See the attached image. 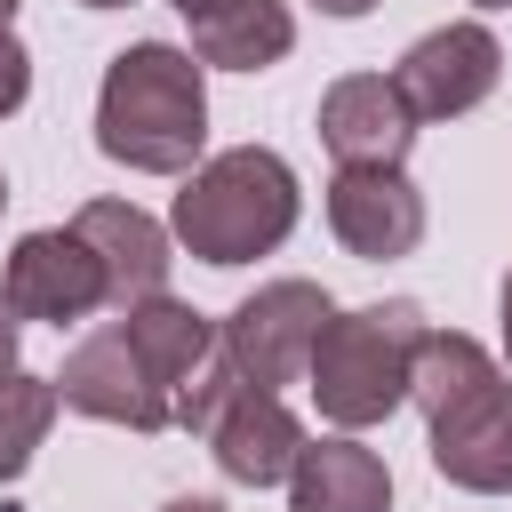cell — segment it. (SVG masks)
<instances>
[{
	"label": "cell",
	"mask_w": 512,
	"mask_h": 512,
	"mask_svg": "<svg viewBox=\"0 0 512 512\" xmlns=\"http://www.w3.org/2000/svg\"><path fill=\"white\" fill-rule=\"evenodd\" d=\"M408 400L424 408L432 472L448 488L512 496V368L488 344H472L456 328H424Z\"/></svg>",
	"instance_id": "obj_1"
},
{
	"label": "cell",
	"mask_w": 512,
	"mask_h": 512,
	"mask_svg": "<svg viewBox=\"0 0 512 512\" xmlns=\"http://www.w3.org/2000/svg\"><path fill=\"white\" fill-rule=\"evenodd\" d=\"M208 64L176 40H136L104 64L96 152L136 176H192L208 152Z\"/></svg>",
	"instance_id": "obj_2"
},
{
	"label": "cell",
	"mask_w": 512,
	"mask_h": 512,
	"mask_svg": "<svg viewBox=\"0 0 512 512\" xmlns=\"http://www.w3.org/2000/svg\"><path fill=\"white\" fill-rule=\"evenodd\" d=\"M296 208H304L296 168H288L280 152H264V144H232V152H208V160L184 176L168 232H176L184 256L232 272V264L272 256V248L296 232Z\"/></svg>",
	"instance_id": "obj_3"
},
{
	"label": "cell",
	"mask_w": 512,
	"mask_h": 512,
	"mask_svg": "<svg viewBox=\"0 0 512 512\" xmlns=\"http://www.w3.org/2000/svg\"><path fill=\"white\" fill-rule=\"evenodd\" d=\"M424 312L408 296H384V304H360V312H328L320 344H312V400L336 432H368L384 424L400 400H408V376H416V344H424Z\"/></svg>",
	"instance_id": "obj_4"
},
{
	"label": "cell",
	"mask_w": 512,
	"mask_h": 512,
	"mask_svg": "<svg viewBox=\"0 0 512 512\" xmlns=\"http://www.w3.org/2000/svg\"><path fill=\"white\" fill-rule=\"evenodd\" d=\"M328 312H336V304H328L320 280H264L256 296L232 304V320H224L216 336H224V360L240 368V384L280 392V384H304Z\"/></svg>",
	"instance_id": "obj_5"
},
{
	"label": "cell",
	"mask_w": 512,
	"mask_h": 512,
	"mask_svg": "<svg viewBox=\"0 0 512 512\" xmlns=\"http://www.w3.org/2000/svg\"><path fill=\"white\" fill-rule=\"evenodd\" d=\"M56 392H64V408H80V416H96V424H128V432H168V424H176V400L160 392V376L144 368V352L128 344L120 320L96 328V336H80V344L64 352Z\"/></svg>",
	"instance_id": "obj_6"
},
{
	"label": "cell",
	"mask_w": 512,
	"mask_h": 512,
	"mask_svg": "<svg viewBox=\"0 0 512 512\" xmlns=\"http://www.w3.org/2000/svg\"><path fill=\"white\" fill-rule=\"evenodd\" d=\"M496 80H504V48H496V32L472 24V16L424 32V40L392 64V88L408 96L416 128H424V120H464V112H480V104L496 96Z\"/></svg>",
	"instance_id": "obj_7"
},
{
	"label": "cell",
	"mask_w": 512,
	"mask_h": 512,
	"mask_svg": "<svg viewBox=\"0 0 512 512\" xmlns=\"http://www.w3.org/2000/svg\"><path fill=\"white\" fill-rule=\"evenodd\" d=\"M0 296L16 304V320H48V328L88 320L96 304H112L104 264H96V248H88L72 224H56V232H24V240L8 248Z\"/></svg>",
	"instance_id": "obj_8"
},
{
	"label": "cell",
	"mask_w": 512,
	"mask_h": 512,
	"mask_svg": "<svg viewBox=\"0 0 512 512\" xmlns=\"http://www.w3.org/2000/svg\"><path fill=\"white\" fill-rule=\"evenodd\" d=\"M208 456H216V472L232 480V488H280L288 472H296V456H304V424H296V408L280 400V392H264V384H232V400L208 416Z\"/></svg>",
	"instance_id": "obj_9"
},
{
	"label": "cell",
	"mask_w": 512,
	"mask_h": 512,
	"mask_svg": "<svg viewBox=\"0 0 512 512\" xmlns=\"http://www.w3.org/2000/svg\"><path fill=\"white\" fill-rule=\"evenodd\" d=\"M312 128H320V144H328L336 168H400L408 144H416V112L392 88V72H344V80H328Z\"/></svg>",
	"instance_id": "obj_10"
},
{
	"label": "cell",
	"mask_w": 512,
	"mask_h": 512,
	"mask_svg": "<svg viewBox=\"0 0 512 512\" xmlns=\"http://www.w3.org/2000/svg\"><path fill=\"white\" fill-rule=\"evenodd\" d=\"M328 232L360 264H392L424 240V192L400 168H336L328 176Z\"/></svg>",
	"instance_id": "obj_11"
},
{
	"label": "cell",
	"mask_w": 512,
	"mask_h": 512,
	"mask_svg": "<svg viewBox=\"0 0 512 512\" xmlns=\"http://www.w3.org/2000/svg\"><path fill=\"white\" fill-rule=\"evenodd\" d=\"M72 232L96 248V264H104V288H112V304H120V312L168 288L176 232H168V224H152L136 200H88V208L72 216Z\"/></svg>",
	"instance_id": "obj_12"
},
{
	"label": "cell",
	"mask_w": 512,
	"mask_h": 512,
	"mask_svg": "<svg viewBox=\"0 0 512 512\" xmlns=\"http://www.w3.org/2000/svg\"><path fill=\"white\" fill-rule=\"evenodd\" d=\"M288 512H392V472L352 432L304 440V456L288 472Z\"/></svg>",
	"instance_id": "obj_13"
},
{
	"label": "cell",
	"mask_w": 512,
	"mask_h": 512,
	"mask_svg": "<svg viewBox=\"0 0 512 512\" xmlns=\"http://www.w3.org/2000/svg\"><path fill=\"white\" fill-rule=\"evenodd\" d=\"M120 328H128V344L144 352V368L160 376V392H168V400H184V384L224 352L216 320H208V312H192V304H176L168 288H160V296H144V304H128V312H120Z\"/></svg>",
	"instance_id": "obj_14"
},
{
	"label": "cell",
	"mask_w": 512,
	"mask_h": 512,
	"mask_svg": "<svg viewBox=\"0 0 512 512\" xmlns=\"http://www.w3.org/2000/svg\"><path fill=\"white\" fill-rule=\"evenodd\" d=\"M192 24V56L216 64V72H264L296 48V16L288 0H208Z\"/></svg>",
	"instance_id": "obj_15"
},
{
	"label": "cell",
	"mask_w": 512,
	"mask_h": 512,
	"mask_svg": "<svg viewBox=\"0 0 512 512\" xmlns=\"http://www.w3.org/2000/svg\"><path fill=\"white\" fill-rule=\"evenodd\" d=\"M56 408H64L56 376H24V368H16V376L0 384V488H8V480H24V464L40 456V440H48Z\"/></svg>",
	"instance_id": "obj_16"
},
{
	"label": "cell",
	"mask_w": 512,
	"mask_h": 512,
	"mask_svg": "<svg viewBox=\"0 0 512 512\" xmlns=\"http://www.w3.org/2000/svg\"><path fill=\"white\" fill-rule=\"evenodd\" d=\"M24 96H32V56H24L16 32H0V120L24 112Z\"/></svg>",
	"instance_id": "obj_17"
},
{
	"label": "cell",
	"mask_w": 512,
	"mask_h": 512,
	"mask_svg": "<svg viewBox=\"0 0 512 512\" xmlns=\"http://www.w3.org/2000/svg\"><path fill=\"white\" fill-rule=\"evenodd\" d=\"M16 336H24V320H16V304L0 296V384L16 376Z\"/></svg>",
	"instance_id": "obj_18"
},
{
	"label": "cell",
	"mask_w": 512,
	"mask_h": 512,
	"mask_svg": "<svg viewBox=\"0 0 512 512\" xmlns=\"http://www.w3.org/2000/svg\"><path fill=\"white\" fill-rule=\"evenodd\" d=\"M312 8H320V16H368L376 0H312Z\"/></svg>",
	"instance_id": "obj_19"
},
{
	"label": "cell",
	"mask_w": 512,
	"mask_h": 512,
	"mask_svg": "<svg viewBox=\"0 0 512 512\" xmlns=\"http://www.w3.org/2000/svg\"><path fill=\"white\" fill-rule=\"evenodd\" d=\"M160 512H224L216 496H176V504H160Z\"/></svg>",
	"instance_id": "obj_20"
},
{
	"label": "cell",
	"mask_w": 512,
	"mask_h": 512,
	"mask_svg": "<svg viewBox=\"0 0 512 512\" xmlns=\"http://www.w3.org/2000/svg\"><path fill=\"white\" fill-rule=\"evenodd\" d=\"M504 368H512V272H504Z\"/></svg>",
	"instance_id": "obj_21"
},
{
	"label": "cell",
	"mask_w": 512,
	"mask_h": 512,
	"mask_svg": "<svg viewBox=\"0 0 512 512\" xmlns=\"http://www.w3.org/2000/svg\"><path fill=\"white\" fill-rule=\"evenodd\" d=\"M80 8H136V0H80Z\"/></svg>",
	"instance_id": "obj_22"
},
{
	"label": "cell",
	"mask_w": 512,
	"mask_h": 512,
	"mask_svg": "<svg viewBox=\"0 0 512 512\" xmlns=\"http://www.w3.org/2000/svg\"><path fill=\"white\" fill-rule=\"evenodd\" d=\"M176 8H184V16H200V8H208V0H176Z\"/></svg>",
	"instance_id": "obj_23"
},
{
	"label": "cell",
	"mask_w": 512,
	"mask_h": 512,
	"mask_svg": "<svg viewBox=\"0 0 512 512\" xmlns=\"http://www.w3.org/2000/svg\"><path fill=\"white\" fill-rule=\"evenodd\" d=\"M8 16H16V0H0V32H8Z\"/></svg>",
	"instance_id": "obj_24"
},
{
	"label": "cell",
	"mask_w": 512,
	"mask_h": 512,
	"mask_svg": "<svg viewBox=\"0 0 512 512\" xmlns=\"http://www.w3.org/2000/svg\"><path fill=\"white\" fill-rule=\"evenodd\" d=\"M472 8H512V0H472Z\"/></svg>",
	"instance_id": "obj_25"
},
{
	"label": "cell",
	"mask_w": 512,
	"mask_h": 512,
	"mask_svg": "<svg viewBox=\"0 0 512 512\" xmlns=\"http://www.w3.org/2000/svg\"><path fill=\"white\" fill-rule=\"evenodd\" d=\"M0 208H8V176H0Z\"/></svg>",
	"instance_id": "obj_26"
}]
</instances>
